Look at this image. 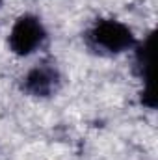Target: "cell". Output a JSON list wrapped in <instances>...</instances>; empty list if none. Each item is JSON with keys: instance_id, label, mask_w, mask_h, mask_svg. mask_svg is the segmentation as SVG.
Returning a JSON list of instances; mask_svg holds the SVG:
<instances>
[{"instance_id": "1", "label": "cell", "mask_w": 158, "mask_h": 160, "mask_svg": "<svg viewBox=\"0 0 158 160\" xmlns=\"http://www.w3.org/2000/svg\"><path fill=\"white\" fill-rule=\"evenodd\" d=\"M136 43L132 28L117 19H97L86 32V45L99 54H123L132 50Z\"/></svg>"}, {"instance_id": "2", "label": "cell", "mask_w": 158, "mask_h": 160, "mask_svg": "<svg viewBox=\"0 0 158 160\" xmlns=\"http://www.w3.org/2000/svg\"><path fill=\"white\" fill-rule=\"evenodd\" d=\"M47 41V28L37 15L22 13L15 19L9 34H7V47L15 56L26 58L37 52Z\"/></svg>"}, {"instance_id": "3", "label": "cell", "mask_w": 158, "mask_h": 160, "mask_svg": "<svg viewBox=\"0 0 158 160\" xmlns=\"http://www.w3.org/2000/svg\"><path fill=\"white\" fill-rule=\"evenodd\" d=\"M21 88L30 97H37V99L52 97L62 88V73L54 63L41 62L22 77Z\"/></svg>"}, {"instance_id": "4", "label": "cell", "mask_w": 158, "mask_h": 160, "mask_svg": "<svg viewBox=\"0 0 158 160\" xmlns=\"http://www.w3.org/2000/svg\"><path fill=\"white\" fill-rule=\"evenodd\" d=\"M153 45H155V32H149L145 36V39L136 43V56H134V62H136V71L138 75L143 80V89H153L155 84H153Z\"/></svg>"}, {"instance_id": "5", "label": "cell", "mask_w": 158, "mask_h": 160, "mask_svg": "<svg viewBox=\"0 0 158 160\" xmlns=\"http://www.w3.org/2000/svg\"><path fill=\"white\" fill-rule=\"evenodd\" d=\"M2 2H4V0H0V6H2Z\"/></svg>"}]
</instances>
